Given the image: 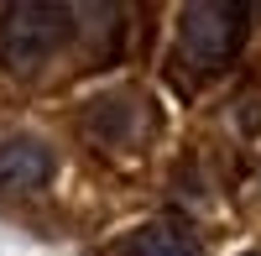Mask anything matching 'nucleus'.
I'll list each match as a JSON object with an SVG mask.
<instances>
[{"label":"nucleus","mask_w":261,"mask_h":256,"mask_svg":"<svg viewBox=\"0 0 261 256\" xmlns=\"http://www.w3.org/2000/svg\"><path fill=\"white\" fill-rule=\"evenodd\" d=\"M246 27H251V6L193 0V6H183V21H178V47H183L188 63H199V68H225V63L241 53Z\"/></svg>","instance_id":"1"},{"label":"nucleus","mask_w":261,"mask_h":256,"mask_svg":"<svg viewBox=\"0 0 261 256\" xmlns=\"http://www.w3.org/2000/svg\"><path fill=\"white\" fill-rule=\"evenodd\" d=\"M68 27H73L68 6L21 0V6H11L6 21H0V63H6V68H37L42 58H53L63 47Z\"/></svg>","instance_id":"2"},{"label":"nucleus","mask_w":261,"mask_h":256,"mask_svg":"<svg viewBox=\"0 0 261 256\" xmlns=\"http://www.w3.org/2000/svg\"><path fill=\"white\" fill-rule=\"evenodd\" d=\"M53 178V152L32 136L21 141H6L0 146V188L6 194H27V188H42Z\"/></svg>","instance_id":"3"},{"label":"nucleus","mask_w":261,"mask_h":256,"mask_svg":"<svg viewBox=\"0 0 261 256\" xmlns=\"http://www.w3.org/2000/svg\"><path fill=\"white\" fill-rule=\"evenodd\" d=\"M125 256H199V246H193L188 230L157 220V225H141L136 236L125 241Z\"/></svg>","instance_id":"4"},{"label":"nucleus","mask_w":261,"mask_h":256,"mask_svg":"<svg viewBox=\"0 0 261 256\" xmlns=\"http://www.w3.org/2000/svg\"><path fill=\"white\" fill-rule=\"evenodd\" d=\"M89 131H94L99 141H125L130 131H136V99H125V94L94 99V105H89Z\"/></svg>","instance_id":"5"}]
</instances>
